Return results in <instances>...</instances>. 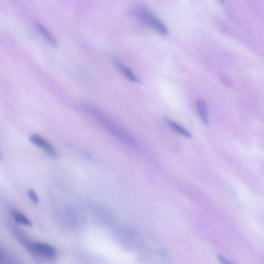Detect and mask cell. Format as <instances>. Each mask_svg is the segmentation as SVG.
Returning <instances> with one entry per match:
<instances>
[{
	"instance_id": "7a4b0ae2",
	"label": "cell",
	"mask_w": 264,
	"mask_h": 264,
	"mask_svg": "<svg viewBox=\"0 0 264 264\" xmlns=\"http://www.w3.org/2000/svg\"><path fill=\"white\" fill-rule=\"evenodd\" d=\"M139 18L150 28L163 35L168 34L165 25L153 13L144 8H140L137 12Z\"/></svg>"
},
{
	"instance_id": "6da1fadb",
	"label": "cell",
	"mask_w": 264,
	"mask_h": 264,
	"mask_svg": "<svg viewBox=\"0 0 264 264\" xmlns=\"http://www.w3.org/2000/svg\"><path fill=\"white\" fill-rule=\"evenodd\" d=\"M82 108L112 136L128 144L136 145L135 141L124 129L111 120L99 109L89 104H82Z\"/></svg>"
},
{
	"instance_id": "5b68a950",
	"label": "cell",
	"mask_w": 264,
	"mask_h": 264,
	"mask_svg": "<svg viewBox=\"0 0 264 264\" xmlns=\"http://www.w3.org/2000/svg\"><path fill=\"white\" fill-rule=\"evenodd\" d=\"M35 28L37 31L54 48H57L58 46V42L56 37L39 22L35 23Z\"/></svg>"
},
{
	"instance_id": "52a82bcc",
	"label": "cell",
	"mask_w": 264,
	"mask_h": 264,
	"mask_svg": "<svg viewBox=\"0 0 264 264\" xmlns=\"http://www.w3.org/2000/svg\"><path fill=\"white\" fill-rule=\"evenodd\" d=\"M165 121L169 126L179 135L188 139L192 138L190 132L173 120L166 118Z\"/></svg>"
},
{
	"instance_id": "ba28073f",
	"label": "cell",
	"mask_w": 264,
	"mask_h": 264,
	"mask_svg": "<svg viewBox=\"0 0 264 264\" xmlns=\"http://www.w3.org/2000/svg\"><path fill=\"white\" fill-rule=\"evenodd\" d=\"M197 111L203 122L208 125L209 123L207 105L203 99H199L197 102Z\"/></svg>"
},
{
	"instance_id": "8992f818",
	"label": "cell",
	"mask_w": 264,
	"mask_h": 264,
	"mask_svg": "<svg viewBox=\"0 0 264 264\" xmlns=\"http://www.w3.org/2000/svg\"><path fill=\"white\" fill-rule=\"evenodd\" d=\"M114 63L118 69L127 78L128 81L136 83H141L140 79L129 68L117 60L114 61Z\"/></svg>"
},
{
	"instance_id": "277c9868",
	"label": "cell",
	"mask_w": 264,
	"mask_h": 264,
	"mask_svg": "<svg viewBox=\"0 0 264 264\" xmlns=\"http://www.w3.org/2000/svg\"><path fill=\"white\" fill-rule=\"evenodd\" d=\"M30 142L36 146L42 149L49 156L56 158L58 154L57 150L46 140L36 135H33L30 137Z\"/></svg>"
},
{
	"instance_id": "30bf717a",
	"label": "cell",
	"mask_w": 264,
	"mask_h": 264,
	"mask_svg": "<svg viewBox=\"0 0 264 264\" xmlns=\"http://www.w3.org/2000/svg\"><path fill=\"white\" fill-rule=\"evenodd\" d=\"M28 194L31 200L35 203L38 204L39 202V198L37 193L33 190H29Z\"/></svg>"
},
{
	"instance_id": "9c48e42d",
	"label": "cell",
	"mask_w": 264,
	"mask_h": 264,
	"mask_svg": "<svg viewBox=\"0 0 264 264\" xmlns=\"http://www.w3.org/2000/svg\"><path fill=\"white\" fill-rule=\"evenodd\" d=\"M14 220L18 224H22L27 227H32V223L31 221L24 214L16 212L14 214Z\"/></svg>"
},
{
	"instance_id": "8fae6325",
	"label": "cell",
	"mask_w": 264,
	"mask_h": 264,
	"mask_svg": "<svg viewBox=\"0 0 264 264\" xmlns=\"http://www.w3.org/2000/svg\"><path fill=\"white\" fill-rule=\"evenodd\" d=\"M218 259H219V260L222 261V262H223V263H229V262L225 257H224L222 256L218 255Z\"/></svg>"
},
{
	"instance_id": "3957f363",
	"label": "cell",
	"mask_w": 264,
	"mask_h": 264,
	"mask_svg": "<svg viewBox=\"0 0 264 264\" xmlns=\"http://www.w3.org/2000/svg\"><path fill=\"white\" fill-rule=\"evenodd\" d=\"M31 248L34 253L47 259H55L57 255L56 249L48 244L35 243L31 246Z\"/></svg>"
}]
</instances>
